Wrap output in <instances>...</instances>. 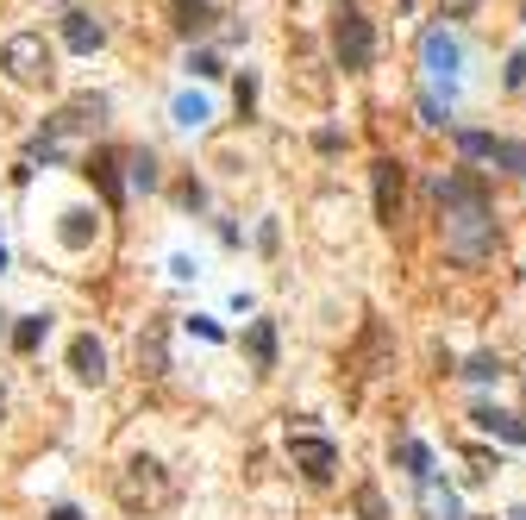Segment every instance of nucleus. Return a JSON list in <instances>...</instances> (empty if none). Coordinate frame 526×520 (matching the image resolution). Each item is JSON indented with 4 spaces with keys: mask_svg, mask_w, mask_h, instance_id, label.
<instances>
[{
    "mask_svg": "<svg viewBox=\"0 0 526 520\" xmlns=\"http://www.w3.org/2000/svg\"><path fill=\"white\" fill-rule=\"evenodd\" d=\"M332 57H339L345 76L370 69V57H376V32H370V19L357 13V7H339V13H332Z\"/></svg>",
    "mask_w": 526,
    "mask_h": 520,
    "instance_id": "nucleus-4",
    "label": "nucleus"
},
{
    "mask_svg": "<svg viewBox=\"0 0 526 520\" xmlns=\"http://www.w3.org/2000/svg\"><path fill=\"white\" fill-rule=\"evenodd\" d=\"M0 270H7V245H0Z\"/></svg>",
    "mask_w": 526,
    "mask_h": 520,
    "instance_id": "nucleus-28",
    "label": "nucleus"
},
{
    "mask_svg": "<svg viewBox=\"0 0 526 520\" xmlns=\"http://www.w3.org/2000/svg\"><path fill=\"white\" fill-rule=\"evenodd\" d=\"M69 370H76L82 376V383H107V351H101V339H76V345H69Z\"/></svg>",
    "mask_w": 526,
    "mask_h": 520,
    "instance_id": "nucleus-10",
    "label": "nucleus"
},
{
    "mask_svg": "<svg viewBox=\"0 0 526 520\" xmlns=\"http://www.w3.org/2000/svg\"><path fill=\"white\" fill-rule=\"evenodd\" d=\"M188 69H195V76H220V57L201 51V57H188Z\"/></svg>",
    "mask_w": 526,
    "mask_h": 520,
    "instance_id": "nucleus-26",
    "label": "nucleus"
},
{
    "mask_svg": "<svg viewBox=\"0 0 526 520\" xmlns=\"http://www.w3.org/2000/svg\"><path fill=\"white\" fill-rule=\"evenodd\" d=\"M170 113H176V126H207V120H213V107L201 101V94H176Z\"/></svg>",
    "mask_w": 526,
    "mask_h": 520,
    "instance_id": "nucleus-19",
    "label": "nucleus"
},
{
    "mask_svg": "<svg viewBox=\"0 0 526 520\" xmlns=\"http://www.w3.org/2000/svg\"><path fill=\"white\" fill-rule=\"evenodd\" d=\"M132 188H157V157H151V151L132 157Z\"/></svg>",
    "mask_w": 526,
    "mask_h": 520,
    "instance_id": "nucleus-23",
    "label": "nucleus"
},
{
    "mask_svg": "<svg viewBox=\"0 0 526 520\" xmlns=\"http://www.w3.org/2000/svg\"><path fill=\"white\" fill-rule=\"evenodd\" d=\"M113 495H119V508L126 514H157V508H170V470H163L157 458H126L119 464V477H113Z\"/></svg>",
    "mask_w": 526,
    "mask_h": 520,
    "instance_id": "nucleus-2",
    "label": "nucleus"
},
{
    "mask_svg": "<svg viewBox=\"0 0 526 520\" xmlns=\"http://www.w3.org/2000/svg\"><path fill=\"white\" fill-rule=\"evenodd\" d=\"M420 63H426V76H433V88H445V101L458 94V82H464V44H458V32H426L420 38Z\"/></svg>",
    "mask_w": 526,
    "mask_h": 520,
    "instance_id": "nucleus-5",
    "label": "nucleus"
},
{
    "mask_svg": "<svg viewBox=\"0 0 526 520\" xmlns=\"http://www.w3.org/2000/svg\"><path fill=\"white\" fill-rule=\"evenodd\" d=\"M351 502H357V514H364V520H395V514H389V502H382V489H376V483H357V495H351Z\"/></svg>",
    "mask_w": 526,
    "mask_h": 520,
    "instance_id": "nucleus-20",
    "label": "nucleus"
},
{
    "mask_svg": "<svg viewBox=\"0 0 526 520\" xmlns=\"http://www.w3.org/2000/svg\"><path fill=\"white\" fill-rule=\"evenodd\" d=\"M395 458L414 470V483H426V477H433V452H426L420 439H395Z\"/></svg>",
    "mask_w": 526,
    "mask_h": 520,
    "instance_id": "nucleus-18",
    "label": "nucleus"
},
{
    "mask_svg": "<svg viewBox=\"0 0 526 520\" xmlns=\"http://www.w3.org/2000/svg\"><path fill=\"white\" fill-rule=\"evenodd\" d=\"M445 251L458 257V264H483L495 251V214L489 201H451L445 207Z\"/></svg>",
    "mask_w": 526,
    "mask_h": 520,
    "instance_id": "nucleus-1",
    "label": "nucleus"
},
{
    "mask_svg": "<svg viewBox=\"0 0 526 520\" xmlns=\"http://www.w3.org/2000/svg\"><path fill=\"white\" fill-rule=\"evenodd\" d=\"M0 333H7V326H0Z\"/></svg>",
    "mask_w": 526,
    "mask_h": 520,
    "instance_id": "nucleus-31",
    "label": "nucleus"
},
{
    "mask_svg": "<svg viewBox=\"0 0 526 520\" xmlns=\"http://www.w3.org/2000/svg\"><path fill=\"white\" fill-rule=\"evenodd\" d=\"M44 326H51V320H44V314H26V320L13 326V345H19V351H38V339H44Z\"/></svg>",
    "mask_w": 526,
    "mask_h": 520,
    "instance_id": "nucleus-21",
    "label": "nucleus"
},
{
    "mask_svg": "<svg viewBox=\"0 0 526 520\" xmlns=\"http://www.w3.org/2000/svg\"><path fill=\"white\" fill-rule=\"evenodd\" d=\"M88 176L101 182L107 207H119V201H126V182H119V157H113V151H94V157H88Z\"/></svg>",
    "mask_w": 526,
    "mask_h": 520,
    "instance_id": "nucleus-11",
    "label": "nucleus"
},
{
    "mask_svg": "<svg viewBox=\"0 0 526 520\" xmlns=\"http://www.w3.org/2000/svg\"><path fill=\"white\" fill-rule=\"evenodd\" d=\"M51 520H82V508H51Z\"/></svg>",
    "mask_w": 526,
    "mask_h": 520,
    "instance_id": "nucleus-27",
    "label": "nucleus"
},
{
    "mask_svg": "<svg viewBox=\"0 0 526 520\" xmlns=\"http://www.w3.org/2000/svg\"><path fill=\"white\" fill-rule=\"evenodd\" d=\"M401 201H408V170L395 157H376V220L395 226L401 220Z\"/></svg>",
    "mask_w": 526,
    "mask_h": 520,
    "instance_id": "nucleus-7",
    "label": "nucleus"
},
{
    "mask_svg": "<svg viewBox=\"0 0 526 520\" xmlns=\"http://www.w3.org/2000/svg\"><path fill=\"white\" fill-rule=\"evenodd\" d=\"M464 376H470V383H495V376H501V358H489V351H483V358L464 364Z\"/></svg>",
    "mask_w": 526,
    "mask_h": 520,
    "instance_id": "nucleus-24",
    "label": "nucleus"
},
{
    "mask_svg": "<svg viewBox=\"0 0 526 520\" xmlns=\"http://www.w3.org/2000/svg\"><path fill=\"white\" fill-rule=\"evenodd\" d=\"M470 420H476V427H483V433H495V439H508V445H526V427H520L514 414H501V408H476Z\"/></svg>",
    "mask_w": 526,
    "mask_h": 520,
    "instance_id": "nucleus-14",
    "label": "nucleus"
},
{
    "mask_svg": "<svg viewBox=\"0 0 526 520\" xmlns=\"http://www.w3.org/2000/svg\"><path fill=\"white\" fill-rule=\"evenodd\" d=\"M495 157H501V163H508V170H514L520 182H526V145H495Z\"/></svg>",
    "mask_w": 526,
    "mask_h": 520,
    "instance_id": "nucleus-25",
    "label": "nucleus"
},
{
    "mask_svg": "<svg viewBox=\"0 0 526 520\" xmlns=\"http://www.w3.org/2000/svg\"><path fill=\"white\" fill-rule=\"evenodd\" d=\"M495 145H501V138H489V132H458V151L464 157H495Z\"/></svg>",
    "mask_w": 526,
    "mask_h": 520,
    "instance_id": "nucleus-22",
    "label": "nucleus"
},
{
    "mask_svg": "<svg viewBox=\"0 0 526 520\" xmlns=\"http://www.w3.org/2000/svg\"><path fill=\"white\" fill-rule=\"evenodd\" d=\"M451 201H489V188L476 182V176H439V207H451Z\"/></svg>",
    "mask_w": 526,
    "mask_h": 520,
    "instance_id": "nucleus-15",
    "label": "nucleus"
},
{
    "mask_svg": "<svg viewBox=\"0 0 526 520\" xmlns=\"http://www.w3.org/2000/svg\"><path fill=\"white\" fill-rule=\"evenodd\" d=\"M138 370H145V376L170 370V326H163V320H151L145 333H138Z\"/></svg>",
    "mask_w": 526,
    "mask_h": 520,
    "instance_id": "nucleus-8",
    "label": "nucleus"
},
{
    "mask_svg": "<svg viewBox=\"0 0 526 520\" xmlns=\"http://www.w3.org/2000/svg\"><path fill=\"white\" fill-rule=\"evenodd\" d=\"M57 239H63L69 251H88V245H94V214H88V207H69L63 226H57Z\"/></svg>",
    "mask_w": 526,
    "mask_h": 520,
    "instance_id": "nucleus-13",
    "label": "nucleus"
},
{
    "mask_svg": "<svg viewBox=\"0 0 526 520\" xmlns=\"http://www.w3.org/2000/svg\"><path fill=\"white\" fill-rule=\"evenodd\" d=\"M245 345H251V364L257 370H276V326L270 320H257L251 333H245Z\"/></svg>",
    "mask_w": 526,
    "mask_h": 520,
    "instance_id": "nucleus-16",
    "label": "nucleus"
},
{
    "mask_svg": "<svg viewBox=\"0 0 526 520\" xmlns=\"http://www.w3.org/2000/svg\"><path fill=\"white\" fill-rule=\"evenodd\" d=\"M420 514H426V520H464V508H458V495H451V489H439L433 477L420 483Z\"/></svg>",
    "mask_w": 526,
    "mask_h": 520,
    "instance_id": "nucleus-12",
    "label": "nucleus"
},
{
    "mask_svg": "<svg viewBox=\"0 0 526 520\" xmlns=\"http://www.w3.org/2000/svg\"><path fill=\"white\" fill-rule=\"evenodd\" d=\"M0 414H7V395H0Z\"/></svg>",
    "mask_w": 526,
    "mask_h": 520,
    "instance_id": "nucleus-29",
    "label": "nucleus"
},
{
    "mask_svg": "<svg viewBox=\"0 0 526 520\" xmlns=\"http://www.w3.org/2000/svg\"><path fill=\"white\" fill-rule=\"evenodd\" d=\"M514 520H526V514H514Z\"/></svg>",
    "mask_w": 526,
    "mask_h": 520,
    "instance_id": "nucleus-30",
    "label": "nucleus"
},
{
    "mask_svg": "<svg viewBox=\"0 0 526 520\" xmlns=\"http://www.w3.org/2000/svg\"><path fill=\"white\" fill-rule=\"evenodd\" d=\"M63 44L88 57V51H101V44H107V26L94 13H63Z\"/></svg>",
    "mask_w": 526,
    "mask_h": 520,
    "instance_id": "nucleus-9",
    "label": "nucleus"
},
{
    "mask_svg": "<svg viewBox=\"0 0 526 520\" xmlns=\"http://www.w3.org/2000/svg\"><path fill=\"white\" fill-rule=\"evenodd\" d=\"M170 13H176V32H188V38L207 32V19H213L207 0H170Z\"/></svg>",
    "mask_w": 526,
    "mask_h": 520,
    "instance_id": "nucleus-17",
    "label": "nucleus"
},
{
    "mask_svg": "<svg viewBox=\"0 0 526 520\" xmlns=\"http://www.w3.org/2000/svg\"><path fill=\"white\" fill-rule=\"evenodd\" d=\"M0 63H7V76L19 88H51V76H57V51L44 44V32H13Z\"/></svg>",
    "mask_w": 526,
    "mask_h": 520,
    "instance_id": "nucleus-3",
    "label": "nucleus"
},
{
    "mask_svg": "<svg viewBox=\"0 0 526 520\" xmlns=\"http://www.w3.org/2000/svg\"><path fill=\"white\" fill-rule=\"evenodd\" d=\"M289 458L307 483H332V470H339V445L332 439H314V433H289Z\"/></svg>",
    "mask_w": 526,
    "mask_h": 520,
    "instance_id": "nucleus-6",
    "label": "nucleus"
}]
</instances>
